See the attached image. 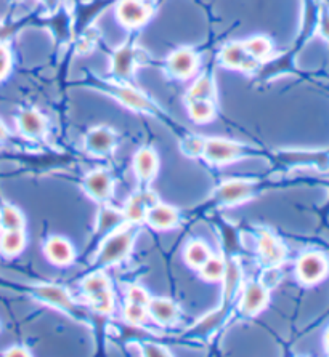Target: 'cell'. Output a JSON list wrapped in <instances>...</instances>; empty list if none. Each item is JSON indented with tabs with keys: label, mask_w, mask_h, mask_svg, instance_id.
<instances>
[{
	"label": "cell",
	"mask_w": 329,
	"mask_h": 357,
	"mask_svg": "<svg viewBox=\"0 0 329 357\" xmlns=\"http://www.w3.org/2000/svg\"><path fill=\"white\" fill-rule=\"evenodd\" d=\"M177 212L169 205H163V204H156L148 210L147 213V220L148 223L153 226L156 229H167L172 228L177 223Z\"/></svg>",
	"instance_id": "cell-10"
},
{
	"label": "cell",
	"mask_w": 329,
	"mask_h": 357,
	"mask_svg": "<svg viewBox=\"0 0 329 357\" xmlns=\"http://www.w3.org/2000/svg\"><path fill=\"white\" fill-rule=\"evenodd\" d=\"M133 167L137 175L142 178V180H149V178L156 173V169H158V158H156L154 151L142 149L140 153H137Z\"/></svg>",
	"instance_id": "cell-18"
},
{
	"label": "cell",
	"mask_w": 329,
	"mask_h": 357,
	"mask_svg": "<svg viewBox=\"0 0 329 357\" xmlns=\"http://www.w3.org/2000/svg\"><path fill=\"white\" fill-rule=\"evenodd\" d=\"M328 271L326 259L320 253H305L298 261V275L302 282L315 284L325 278Z\"/></svg>",
	"instance_id": "cell-2"
},
{
	"label": "cell",
	"mask_w": 329,
	"mask_h": 357,
	"mask_svg": "<svg viewBox=\"0 0 329 357\" xmlns=\"http://www.w3.org/2000/svg\"><path fill=\"white\" fill-rule=\"evenodd\" d=\"M244 48L246 52L249 53V56H252L254 59H262L265 58L270 50H272V43H270L268 39L265 37H252L247 42H244Z\"/></svg>",
	"instance_id": "cell-27"
},
{
	"label": "cell",
	"mask_w": 329,
	"mask_h": 357,
	"mask_svg": "<svg viewBox=\"0 0 329 357\" xmlns=\"http://www.w3.org/2000/svg\"><path fill=\"white\" fill-rule=\"evenodd\" d=\"M7 138V130H5V127H3V123L0 122V142H3V139Z\"/></svg>",
	"instance_id": "cell-41"
},
{
	"label": "cell",
	"mask_w": 329,
	"mask_h": 357,
	"mask_svg": "<svg viewBox=\"0 0 329 357\" xmlns=\"http://www.w3.org/2000/svg\"><path fill=\"white\" fill-rule=\"evenodd\" d=\"M18 123L21 132L28 135V137H39V135L45 130V121L39 112L28 109L23 111L18 117Z\"/></svg>",
	"instance_id": "cell-19"
},
{
	"label": "cell",
	"mask_w": 329,
	"mask_h": 357,
	"mask_svg": "<svg viewBox=\"0 0 329 357\" xmlns=\"http://www.w3.org/2000/svg\"><path fill=\"white\" fill-rule=\"evenodd\" d=\"M148 312L153 319H156L159 324H172L177 321V317H179V310H177V306L174 303L169 301V300H164V298H154V300H149L148 301Z\"/></svg>",
	"instance_id": "cell-13"
},
{
	"label": "cell",
	"mask_w": 329,
	"mask_h": 357,
	"mask_svg": "<svg viewBox=\"0 0 329 357\" xmlns=\"http://www.w3.org/2000/svg\"><path fill=\"white\" fill-rule=\"evenodd\" d=\"M258 248H261V255L263 261L267 264H278L284 259V247L279 243L272 234H263L258 242Z\"/></svg>",
	"instance_id": "cell-15"
},
{
	"label": "cell",
	"mask_w": 329,
	"mask_h": 357,
	"mask_svg": "<svg viewBox=\"0 0 329 357\" xmlns=\"http://www.w3.org/2000/svg\"><path fill=\"white\" fill-rule=\"evenodd\" d=\"M214 95V82L207 75L199 77L188 93V100H210Z\"/></svg>",
	"instance_id": "cell-25"
},
{
	"label": "cell",
	"mask_w": 329,
	"mask_h": 357,
	"mask_svg": "<svg viewBox=\"0 0 329 357\" xmlns=\"http://www.w3.org/2000/svg\"><path fill=\"white\" fill-rule=\"evenodd\" d=\"M122 220V216L119 212L112 208H105L103 212L100 213V220H98V231H108L111 228H116L117 223Z\"/></svg>",
	"instance_id": "cell-30"
},
{
	"label": "cell",
	"mask_w": 329,
	"mask_h": 357,
	"mask_svg": "<svg viewBox=\"0 0 329 357\" xmlns=\"http://www.w3.org/2000/svg\"><path fill=\"white\" fill-rule=\"evenodd\" d=\"M188 111L193 121L206 122L214 114V106L210 105L209 100H190Z\"/></svg>",
	"instance_id": "cell-26"
},
{
	"label": "cell",
	"mask_w": 329,
	"mask_h": 357,
	"mask_svg": "<svg viewBox=\"0 0 329 357\" xmlns=\"http://www.w3.org/2000/svg\"><path fill=\"white\" fill-rule=\"evenodd\" d=\"M116 91L117 98H119L124 105L132 107V109H137V111H151L153 109V106H151V102L145 98L142 93H138L137 90L133 89H129V86H119V89H112Z\"/></svg>",
	"instance_id": "cell-20"
},
{
	"label": "cell",
	"mask_w": 329,
	"mask_h": 357,
	"mask_svg": "<svg viewBox=\"0 0 329 357\" xmlns=\"http://www.w3.org/2000/svg\"><path fill=\"white\" fill-rule=\"evenodd\" d=\"M143 354L148 356V357H164L169 353H167L164 346L161 344H154V343H148L143 346Z\"/></svg>",
	"instance_id": "cell-36"
},
{
	"label": "cell",
	"mask_w": 329,
	"mask_h": 357,
	"mask_svg": "<svg viewBox=\"0 0 329 357\" xmlns=\"http://www.w3.org/2000/svg\"><path fill=\"white\" fill-rule=\"evenodd\" d=\"M36 295L44 301L50 303L53 306L63 307V310H71L73 307L71 298H69V295L63 289H60V287H55V285L37 287Z\"/></svg>",
	"instance_id": "cell-17"
},
{
	"label": "cell",
	"mask_w": 329,
	"mask_h": 357,
	"mask_svg": "<svg viewBox=\"0 0 329 357\" xmlns=\"http://www.w3.org/2000/svg\"><path fill=\"white\" fill-rule=\"evenodd\" d=\"M115 142H116L115 133L106 127L94 128L87 137L89 148L94 151V153H98V154L108 153V151L115 146Z\"/></svg>",
	"instance_id": "cell-16"
},
{
	"label": "cell",
	"mask_w": 329,
	"mask_h": 357,
	"mask_svg": "<svg viewBox=\"0 0 329 357\" xmlns=\"http://www.w3.org/2000/svg\"><path fill=\"white\" fill-rule=\"evenodd\" d=\"M132 229L119 231L116 234H112L110 239L101 248L100 252V263H117L121 261L124 257H127L129 250L132 247Z\"/></svg>",
	"instance_id": "cell-1"
},
{
	"label": "cell",
	"mask_w": 329,
	"mask_h": 357,
	"mask_svg": "<svg viewBox=\"0 0 329 357\" xmlns=\"http://www.w3.org/2000/svg\"><path fill=\"white\" fill-rule=\"evenodd\" d=\"M220 59H222L225 66L236 69H254L257 64V59L249 56V53L244 48V43L240 42L228 43L220 53Z\"/></svg>",
	"instance_id": "cell-4"
},
{
	"label": "cell",
	"mask_w": 329,
	"mask_h": 357,
	"mask_svg": "<svg viewBox=\"0 0 329 357\" xmlns=\"http://www.w3.org/2000/svg\"><path fill=\"white\" fill-rule=\"evenodd\" d=\"M90 301H92V305H94L95 310L100 312H110L112 307V295L110 290H105V291H101V294L90 296Z\"/></svg>",
	"instance_id": "cell-32"
},
{
	"label": "cell",
	"mask_w": 329,
	"mask_h": 357,
	"mask_svg": "<svg viewBox=\"0 0 329 357\" xmlns=\"http://www.w3.org/2000/svg\"><path fill=\"white\" fill-rule=\"evenodd\" d=\"M10 69V53L5 47L0 45V79L5 77Z\"/></svg>",
	"instance_id": "cell-37"
},
{
	"label": "cell",
	"mask_w": 329,
	"mask_h": 357,
	"mask_svg": "<svg viewBox=\"0 0 329 357\" xmlns=\"http://www.w3.org/2000/svg\"><path fill=\"white\" fill-rule=\"evenodd\" d=\"M325 346H326V349L329 351V330L325 333Z\"/></svg>",
	"instance_id": "cell-42"
},
{
	"label": "cell",
	"mask_w": 329,
	"mask_h": 357,
	"mask_svg": "<svg viewBox=\"0 0 329 357\" xmlns=\"http://www.w3.org/2000/svg\"><path fill=\"white\" fill-rule=\"evenodd\" d=\"M24 247V232L21 229H3L0 236V250L5 255H16Z\"/></svg>",
	"instance_id": "cell-21"
},
{
	"label": "cell",
	"mask_w": 329,
	"mask_h": 357,
	"mask_svg": "<svg viewBox=\"0 0 329 357\" xmlns=\"http://www.w3.org/2000/svg\"><path fill=\"white\" fill-rule=\"evenodd\" d=\"M84 290L90 298V296H94L96 294H101V291L110 290V285H108V279L103 274L96 273V274H92L90 278L84 280Z\"/></svg>",
	"instance_id": "cell-29"
},
{
	"label": "cell",
	"mask_w": 329,
	"mask_h": 357,
	"mask_svg": "<svg viewBox=\"0 0 329 357\" xmlns=\"http://www.w3.org/2000/svg\"><path fill=\"white\" fill-rule=\"evenodd\" d=\"M225 275H226V296H230L231 291L235 290V287L238 285V280H240V269L236 266V263H230L228 266L225 268Z\"/></svg>",
	"instance_id": "cell-33"
},
{
	"label": "cell",
	"mask_w": 329,
	"mask_h": 357,
	"mask_svg": "<svg viewBox=\"0 0 329 357\" xmlns=\"http://www.w3.org/2000/svg\"><path fill=\"white\" fill-rule=\"evenodd\" d=\"M0 226L3 229H23L24 218L18 208L12 205H3L0 208Z\"/></svg>",
	"instance_id": "cell-22"
},
{
	"label": "cell",
	"mask_w": 329,
	"mask_h": 357,
	"mask_svg": "<svg viewBox=\"0 0 329 357\" xmlns=\"http://www.w3.org/2000/svg\"><path fill=\"white\" fill-rule=\"evenodd\" d=\"M254 192V185L247 181H228L217 191V199L224 204H236Z\"/></svg>",
	"instance_id": "cell-6"
},
{
	"label": "cell",
	"mask_w": 329,
	"mask_h": 357,
	"mask_svg": "<svg viewBox=\"0 0 329 357\" xmlns=\"http://www.w3.org/2000/svg\"><path fill=\"white\" fill-rule=\"evenodd\" d=\"M147 314H148L147 306L138 305V303L129 301V305L126 307V317H127L129 322L142 324V322H145V319H147Z\"/></svg>",
	"instance_id": "cell-31"
},
{
	"label": "cell",
	"mask_w": 329,
	"mask_h": 357,
	"mask_svg": "<svg viewBox=\"0 0 329 357\" xmlns=\"http://www.w3.org/2000/svg\"><path fill=\"white\" fill-rule=\"evenodd\" d=\"M158 204V197L153 192H145L129 200L126 207V216L132 221H142L147 218L148 210Z\"/></svg>",
	"instance_id": "cell-9"
},
{
	"label": "cell",
	"mask_w": 329,
	"mask_h": 357,
	"mask_svg": "<svg viewBox=\"0 0 329 357\" xmlns=\"http://www.w3.org/2000/svg\"><path fill=\"white\" fill-rule=\"evenodd\" d=\"M283 158L288 162H295V164L320 165L321 169H326L329 165V158L323 153H284Z\"/></svg>",
	"instance_id": "cell-23"
},
{
	"label": "cell",
	"mask_w": 329,
	"mask_h": 357,
	"mask_svg": "<svg viewBox=\"0 0 329 357\" xmlns=\"http://www.w3.org/2000/svg\"><path fill=\"white\" fill-rule=\"evenodd\" d=\"M127 298L129 301L138 303V305H143V306H147L149 301L148 294L142 289V287H131V289H129Z\"/></svg>",
	"instance_id": "cell-35"
},
{
	"label": "cell",
	"mask_w": 329,
	"mask_h": 357,
	"mask_svg": "<svg viewBox=\"0 0 329 357\" xmlns=\"http://www.w3.org/2000/svg\"><path fill=\"white\" fill-rule=\"evenodd\" d=\"M320 32L321 36L329 40V10L323 8L320 15Z\"/></svg>",
	"instance_id": "cell-38"
},
{
	"label": "cell",
	"mask_w": 329,
	"mask_h": 357,
	"mask_svg": "<svg viewBox=\"0 0 329 357\" xmlns=\"http://www.w3.org/2000/svg\"><path fill=\"white\" fill-rule=\"evenodd\" d=\"M279 279V275H278V273L275 271V269H270V271H267L265 273V275H263V280H265V282H263L262 285L263 287H270V285H275L277 284V280Z\"/></svg>",
	"instance_id": "cell-39"
},
{
	"label": "cell",
	"mask_w": 329,
	"mask_h": 357,
	"mask_svg": "<svg viewBox=\"0 0 329 357\" xmlns=\"http://www.w3.org/2000/svg\"><path fill=\"white\" fill-rule=\"evenodd\" d=\"M268 300L267 289L262 284H251L244 291V296H242L241 307L246 314H256L265 306Z\"/></svg>",
	"instance_id": "cell-8"
},
{
	"label": "cell",
	"mask_w": 329,
	"mask_h": 357,
	"mask_svg": "<svg viewBox=\"0 0 329 357\" xmlns=\"http://www.w3.org/2000/svg\"><path fill=\"white\" fill-rule=\"evenodd\" d=\"M45 253L50 258V261L55 264H66L73 259V247L69 245L68 241H64L58 236L47 241Z\"/></svg>",
	"instance_id": "cell-14"
},
{
	"label": "cell",
	"mask_w": 329,
	"mask_h": 357,
	"mask_svg": "<svg viewBox=\"0 0 329 357\" xmlns=\"http://www.w3.org/2000/svg\"><path fill=\"white\" fill-rule=\"evenodd\" d=\"M242 149L233 142H226V139H207L204 143L203 155L214 164H225L241 155Z\"/></svg>",
	"instance_id": "cell-3"
},
{
	"label": "cell",
	"mask_w": 329,
	"mask_h": 357,
	"mask_svg": "<svg viewBox=\"0 0 329 357\" xmlns=\"http://www.w3.org/2000/svg\"><path fill=\"white\" fill-rule=\"evenodd\" d=\"M135 61H137V50H133L132 47H122L112 58V73L121 79L131 77Z\"/></svg>",
	"instance_id": "cell-12"
},
{
	"label": "cell",
	"mask_w": 329,
	"mask_h": 357,
	"mask_svg": "<svg viewBox=\"0 0 329 357\" xmlns=\"http://www.w3.org/2000/svg\"><path fill=\"white\" fill-rule=\"evenodd\" d=\"M5 356H12V357L20 356V357H23V356H29V351L24 349L23 346H15V348L8 349L7 353H5Z\"/></svg>",
	"instance_id": "cell-40"
},
{
	"label": "cell",
	"mask_w": 329,
	"mask_h": 357,
	"mask_svg": "<svg viewBox=\"0 0 329 357\" xmlns=\"http://www.w3.org/2000/svg\"><path fill=\"white\" fill-rule=\"evenodd\" d=\"M85 188H87V191L92 197L103 200L111 194V188H112L111 176L108 175L105 170L92 172L87 176V180H85Z\"/></svg>",
	"instance_id": "cell-11"
},
{
	"label": "cell",
	"mask_w": 329,
	"mask_h": 357,
	"mask_svg": "<svg viewBox=\"0 0 329 357\" xmlns=\"http://www.w3.org/2000/svg\"><path fill=\"white\" fill-rule=\"evenodd\" d=\"M225 263L219 257H209L201 266L203 278L207 280H219L225 275Z\"/></svg>",
	"instance_id": "cell-28"
},
{
	"label": "cell",
	"mask_w": 329,
	"mask_h": 357,
	"mask_svg": "<svg viewBox=\"0 0 329 357\" xmlns=\"http://www.w3.org/2000/svg\"><path fill=\"white\" fill-rule=\"evenodd\" d=\"M148 7L140 2V0H122L117 5V18L121 20V23L127 26L143 24L148 20Z\"/></svg>",
	"instance_id": "cell-5"
},
{
	"label": "cell",
	"mask_w": 329,
	"mask_h": 357,
	"mask_svg": "<svg viewBox=\"0 0 329 357\" xmlns=\"http://www.w3.org/2000/svg\"><path fill=\"white\" fill-rule=\"evenodd\" d=\"M198 63L196 53L193 50H188V48H183V50L175 52L174 55L169 58V69L170 73L177 75V77H187L193 71H195Z\"/></svg>",
	"instance_id": "cell-7"
},
{
	"label": "cell",
	"mask_w": 329,
	"mask_h": 357,
	"mask_svg": "<svg viewBox=\"0 0 329 357\" xmlns=\"http://www.w3.org/2000/svg\"><path fill=\"white\" fill-rule=\"evenodd\" d=\"M209 257V248L206 247V243L203 242H193L185 250V258L188 264H191V266L195 268H201Z\"/></svg>",
	"instance_id": "cell-24"
},
{
	"label": "cell",
	"mask_w": 329,
	"mask_h": 357,
	"mask_svg": "<svg viewBox=\"0 0 329 357\" xmlns=\"http://www.w3.org/2000/svg\"><path fill=\"white\" fill-rule=\"evenodd\" d=\"M204 143L206 142L201 138H187L182 144V149L185 151V154L196 158V155H201L204 153Z\"/></svg>",
	"instance_id": "cell-34"
}]
</instances>
